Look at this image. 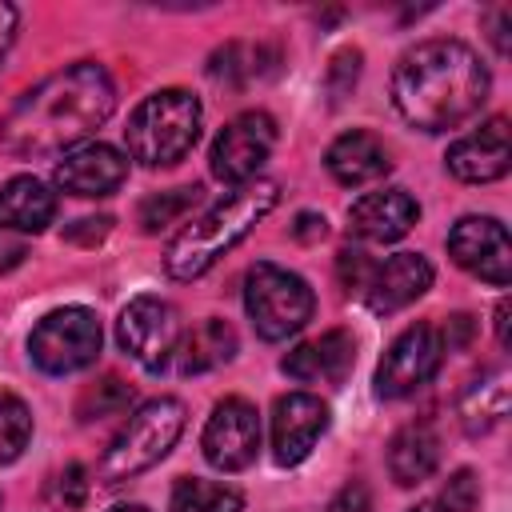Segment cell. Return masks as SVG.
I'll return each mask as SVG.
<instances>
[{
	"label": "cell",
	"instance_id": "cell-7",
	"mask_svg": "<svg viewBox=\"0 0 512 512\" xmlns=\"http://www.w3.org/2000/svg\"><path fill=\"white\" fill-rule=\"evenodd\" d=\"M100 344H104V332H100V320L92 308L84 304H68V308H56L48 312L32 336H28V356L40 372L48 376H68V372H80L88 364H96L100 356Z\"/></svg>",
	"mask_w": 512,
	"mask_h": 512
},
{
	"label": "cell",
	"instance_id": "cell-12",
	"mask_svg": "<svg viewBox=\"0 0 512 512\" xmlns=\"http://www.w3.org/2000/svg\"><path fill=\"white\" fill-rule=\"evenodd\" d=\"M448 256L480 276L484 284H496L504 288L512 280V244H508V232L496 216H464L452 224L448 232Z\"/></svg>",
	"mask_w": 512,
	"mask_h": 512
},
{
	"label": "cell",
	"instance_id": "cell-38",
	"mask_svg": "<svg viewBox=\"0 0 512 512\" xmlns=\"http://www.w3.org/2000/svg\"><path fill=\"white\" fill-rule=\"evenodd\" d=\"M16 20H20L16 8L0 0V60H4V52L12 48V40H16Z\"/></svg>",
	"mask_w": 512,
	"mask_h": 512
},
{
	"label": "cell",
	"instance_id": "cell-40",
	"mask_svg": "<svg viewBox=\"0 0 512 512\" xmlns=\"http://www.w3.org/2000/svg\"><path fill=\"white\" fill-rule=\"evenodd\" d=\"M408 512H452V508H448V504H444L440 496H428V500H420V504H412Z\"/></svg>",
	"mask_w": 512,
	"mask_h": 512
},
{
	"label": "cell",
	"instance_id": "cell-32",
	"mask_svg": "<svg viewBox=\"0 0 512 512\" xmlns=\"http://www.w3.org/2000/svg\"><path fill=\"white\" fill-rule=\"evenodd\" d=\"M108 228H112V216H84V220H76L64 236H68L72 244H100V240L108 236Z\"/></svg>",
	"mask_w": 512,
	"mask_h": 512
},
{
	"label": "cell",
	"instance_id": "cell-31",
	"mask_svg": "<svg viewBox=\"0 0 512 512\" xmlns=\"http://www.w3.org/2000/svg\"><path fill=\"white\" fill-rule=\"evenodd\" d=\"M324 512H372V496H368V488L364 484H344L336 496H332V504L324 508Z\"/></svg>",
	"mask_w": 512,
	"mask_h": 512
},
{
	"label": "cell",
	"instance_id": "cell-16",
	"mask_svg": "<svg viewBox=\"0 0 512 512\" xmlns=\"http://www.w3.org/2000/svg\"><path fill=\"white\" fill-rule=\"evenodd\" d=\"M352 364H356V340H352V332H344V328H328V332H320V336L296 344V348L280 360V368H284L296 384H332V388L348 380Z\"/></svg>",
	"mask_w": 512,
	"mask_h": 512
},
{
	"label": "cell",
	"instance_id": "cell-41",
	"mask_svg": "<svg viewBox=\"0 0 512 512\" xmlns=\"http://www.w3.org/2000/svg\"><path fill=\"white\" fill-rule=\"evenodd\" d=\"M108 512H148L144 504H116V508H108Z\"/></svg>",
	"mask_w": 512,
	"mask_h": 512
},
{
	"label": "cell",
	"instance_id": "cell-33",
	"mask_svg": "<svg viewBox=\"0 0 512 512\" xmlns=\"http://www.w3.org/2000/svg\"><path fill=\"white\" fill-rule=\"evenodd\" d=\"M88 472L80 468V464H68L64 472H60V500L68 504V508H80L84 504V496H88V480H84Z\"/></svg>",
	"mask_w": 512,
	"mask_h": 512
},
{
	"label": "cell",
	"instance_id": "cell-30",
	"mask_svg": "<svg viewBox=\"0 0 512 512\" xmlns=\"http://www.w3.org/2000/svg\"><path fill=\"white\" fill-rule=\"evenodd\" d=\"M356 76H360V52H356V48L336 52V56H332V68H328V92H332V104H340V100L352 92Z\"/></svg>",
	"mask_w": 512,
	"mask_h": 512
},
{
	"label": "cell",
	"instance_id": "cell-2",
	"mask_svg": "<svg viewBox=\"0 0 512 512\" xmlns=\"http://www.w3.org/2000/svg\"><path fill=\"white\" fill-rule=\"evenodd\" d=\"M488 68L464 40H424L396 60L392 104L420 132H448L472 120L488 100Z\"/></svg>",
	"mask_w": 512,
	"mask_h": 512
},
{
	"label": "cell",
	"instance_id": "cell-19",
	"mask_svg": "<svg viewBox=\"0 0 512 512\" xmlns=\"http://www.w3.org/2000/svg\"><path fill=\"white\" fill-rule=\"evenodd\" d=\"M324 164H328L332 180L344 184V188H364V184L380 180L392 168L384 140L372 136V132H364V128H352V132L336 136L332 148H328V156H324Z\"/></svg>",
	"mask_w": 512,
	"mask_h": 512
},
{
	"label": "cell",
	"instance_id": "cell-39",
	"mask_svg": "<svg viewBox=\"0 0 512 512\" xmlns=\"http://www.w3.org/2000/svg\"><path fill=\"white\" fill-rule=\"evenodd\" d=\"M508 300H500L496 304V340H500V348H508Z\"/></svg>",
	"mask_w": 512,
	"mask_h": 512
},
{
	"label": "cell",
	"instance_id": "cell-20",
	"mask_svg": "<svg viewBox=\"0 0 512 512\" xmlns=\"http://www.w3.org/2000/svg\"><path fill=\"white\" fill-rule=\"evenodd\" d=\"M56 216V192L36 176H12L0 184V228L44 232Z\"/></svg>",
	"mask_w": 512,
	"mask_h": 512
},
{
	"label": "cell",
	"instance_id": "cell-37",
	"mask_svg": "<svg viewBox=\"0 0 512 512\" xmlns=\"http://www.w3.org/2000/svg\"><path fill=\"white\" fill-rule=\"evenodd\" d=\"M24 260V240H16L8 228H0V276L12 272Z\"/></svg>",
	"mask_w": 512,
	"mask_h": 512
},
{
	"label": "cell",
	"instance_id": "cell-25",
	"mask_svg": "<svg viewBox=\"0 0 512 512\" xmlns=\"http://www.w3.org/2000/svg\"><path fill=\"white\" fill-rule=\"evenodd\" d=\"M196 200H200V184L168 188V192H156V196H148V200L140 204L136 220H140V228L152 236V232H160V228L176 224L184 212H192V204H196Z\"/></svg>",
	"mask_w": 512,
	"mask_h": 512
},
{
	"label": "cell",
	"instance_id": "cell-23",
	"mask_svg": "<svg viewBox=\"0 0 512 512\" xmlns=\"http://www.w3.org/2000/svg\"><path fill=\"white\" fill-rule=\"evenodd\" d=\"M504 416H508V372L492 368V372L476 376L464 388V396H460V424H464L468 436H484Z\"/></svg>",
	"mask_w": 512,
	"mask_h": 512
},
{
	"label": "cell",
	"instance_id": "cell-9",
	"mask_svg": "<svg viewBox=\"0 0 512 512\" xmlns=\"http://www.w3.org/2000/svg\"><path fill=\"white\" fill-rule=\"evenodd\" d=\"M180 316L168 300L160 296H136L124 304L120 320H116V340L120 348L148 372H160L180 344Z\"/></svg>",
	"mask_w": 512,
	"mask_h": 512
},
{
	"label": "cell",
	"instance_id": "cell-24",
	"mask_svg": "<svg viewBox=\"0 0 512 512\" xmlns=\"http://www.w3.org/2000/svg\"><path fill=\"white\" fill-rule=\"evenodd\" d=\"M240 508H244V496L232 484L200 480V476L180 480L172 488V504H168V512H240Z\"/></svg>",
	"mask_w": 512,
	"mask_h": 512
},
{
	"label": "cell",
	"instance_id": "cell-14",
	"mask_svg": "<svg viewBox=\"0 0 512 512\" xmlns=\"http://www.w3.org/2000/svg\"><path fill=\"white\" fill-rule=\"evenodd\" d=\"M512 168V136H508V116L484 120L476 132L460 136L448 148V172L464 184H492Z\"/></svg>",
	"mask_w": 512,
	"mask_h": 512
},
{
	"label": "cell",
	"instance_id": "cell-13",
	"mask_svg": "<svg viewBox=\"0 0 512 512\" xmlns=\"http://www.w3.org/2000/svg\"><path fill=\"white\" fill-rule=\"evenodd\" d=\"M328 428V404L312 392H288L272 408V456L276 464H300Z\"/></svg>",
	"mask_w": 512,
	"mask_h": 512
},
{
	"label": "cell",
	"instance_id": "cell-17",
	"mask_svg": "<svg viewBox=\"0 0 512 512\" xmlns=\"http://www.w3.org/2000/svg\"><path fill=\"white\" fill-rule=\"evenodd\" d=\"M432 288V264L420 252H396L384 264H376L364 300L376 316H392L400 308H408L412 300H420Z\"/></svg>",
	"mask_w": 512,
	"mask_h": 512
},
{
	"label": "cell",
	"instance_id": "cell-1",
	"mask_svg": "<svg viewBox=\"0 0 512 512\" xmlns=\"http://www.w3.org/2000/svg\"><path fill=\"white\" fill-rule=\"evenodd\" d=\"M116 108V84L100 64H72L28 88L0 120V148L12 156H56L80 148Z\"/></svg>",
	"mask_w": 512,
	"mask_h": 512
},
{
	"label": "cell",
	"instance_id": "cell-3",
	"mask_svg": "<svg viewBox=\"0 0 512 512\" xmlns=\"http://www.w3.org/2000/svg\"><path fill=\"white\" fill-rule=\"evenodd\" d=\"M280 204V184L276 180H252L240 184L232 196L212 204L200 220H192L164 252V268L172 280H196L204 276L224 252H232L272 208Z\"/></svg>",
	"mask_w": 512,
	"mask_h": 512
},
{
	"label": "cell",
	"instance_id": "cell-21",
	"mask_svg": "<svg viewBox=\"0 0 512 512\" xmlns=\"http://www.w3.org/2000/svg\"><path fill=\"white\" fill-rule=\"evenodd\" d=\"M236 356V328L228 320H200L192 332H180V344H176V368L184 376H200V372H212L220 364H228Z\"/></svg>",
	"mask_w": 512,
	"mask_h": 512
},
{
	"label": "cell",
	"instance_id": "cell-29",
	"mask_svg": "<svg viewBox=\"0 0 512 512\" xmlns=\"http://www.w3.org/2000/svg\"><path fill=\"white\" fill-rule=\"evenodd\" d=\"M436 496H440V500H444L452 512H472V508H476V500H480V484H476V472H468V468L452 472Z\"/></svg>",
	"mask_w": 512,
	"mask_h": 512
},
{
	"label": "cell",
	"instance_id": "cell-26",
	"mask_svg": "<svg viewBox=\"0 0 512 512\" xmlns=\"http://www.w3.org/2000/svg\"><path fill=\"white\" fill-rule=\"evenodd\" d=\"M132 404V384H124L120 376H100L96 384H88L76 400V416L88 420H104V416H120Z\"/></svg>",
	"mask_w": 512,
	"mask_h": 512
},
{
	"label": "cell",
	"instance_id": "cell-27",
	"mask_svg": "<svg viewBox=\"0 0 512 512\" xmlns=\"http://www.w3.org/2000/svg\"><path fill=\"white\" fill-rule=\"evenodd\" d=\"M28 436H32V412L28 404L0 388V464H12L24 448H28Z\"/></svg>",
	"mask_w": 512,
	"mask_h": 512
},
{
	"label": "cell",
	"instance_id": "cell-15",
	"mask_svg": "<svg viewBox=\"0 0 512 512\" xmlns=\"http://www.w3.org/2000/svg\"><path fill=\"white\" fill-rule=\"evenodd\" d=\"M52 180L72 192V196H112L124 180H128V160L112 148V144H80L72 152H64V160L52 168Z\"/></svg>",
	"mask_w": 512,
	"mask_h": 512
},
{
	"label": "cell",
	"instance_id": "cell-34",
	"mask_svg": "<svg viewBox=\"0 0 512 512\" xmlns=\"http://www.w3.org/2000/svg\"><path fill=\"white\" fill-rule=\"evenodd\" d=\"M436 332H440V340H444V352L464 348V344L472 340V316H468V312H456V316H448V324L436 328Z\"/></svg>",
	"mask_w": 512,
	"mask_h": 512
},
{
	"label": "cell",
	"instance_id": "cell-28",
	"mask_svg": "<svg viewBox=\"0 0 512 512\" xmlns=\"http://www.w3.org/2000/svg\"><path fill=\"white\" fill-rule=\"evenodd\" d=\"M372 272H376V264L368 260V252H360V248H340V256H336V276H340V284H344L348 296H364Z\"/></svg>",
	"mask_w": 512,
	"mask_h": 512
},
{
	"label": "cell",
	"instance_id": "cell-4",
	"mask_svg": "<svg viewBox=\"0 0 512 512\" xmlns=\"http://www.w3.org/2000/svg\"><path fill=\"white\" fill-rule=\"evenodd\" d=\"M200 136V100L184 88H160L144 96L124 128L128 156L144 168H168L192 152Z\"/></svg>",
	"mask_w": 512,
	"mask_h": 512
},
{
	"label": "cell",
	"instance_id": "cell-18",
	"mask_svg": "<svg viewBox=\"0 0 512 512\" xmlns=\"http://www.w3.org/2000/svg\"><path fill=\"white\" fill-rule=\"evenodd\" d=\"M416 220H420V204H416L404 188L368 192V196H360V200L348 208V228H352L360 240H372V244H392V240H400L404 232H412Z\"/></svg>",
	"mask_w": 512,
	"mask_h": 512
},
{
	"label": "cell",
	"instance_id": "cell-8",
	"mask_svg": "<svg viewBox=\"0 0 512 512\" xmlns=\"http://www.w3.org/2000/svg\"><path fill=\"white\" fill-rule=\"evenodd\" d=\"M276 136L280 132L268 112H240L212 140V152H208L212 176L224 184H236V188L260 180V168L268 164V156L276 148Z\"/></svg>",
	"mask_w": 512,
	"mask_h": 512
},
{
	"label": "cell",
	"instance_id": "cell-5",
	"mask_svg": "<svg viewBox=\"0 0 512 512\" xmlns=\"http://www.w3.org/2000/svg\"><path fill=\"white\" fill-rule=\"evenodd\" d=\"M184 432V404L176 396H156L148 404H140L128 424L112 436V444L104 448L100 464H96V480L100 484H124L140 472H148L152 464H160L172 444Z\"/></svg>",
	"mask_w": 512,
	"mask_h": 512
},
{
	"label": "cell",
	"instance_id": "cell-6",
	"mask_svg": "<svg viewBox=\"0 0 512 512\" xmlns=\"http://www.w3.org/2000/svg\"><path fill=\"white\" fill-rule=\"evenodd\" d=\"M244 308H248L256 336L288 340L312 320L316 296L304 276H296L280 264H252L244 276Z\"/></svg>",
	"mask_w": 512,
	"mask_h": 512
},
{
	"label": "cell",
	"instance_id": "cell-10",
	"mask_svg": "<svg viewBox=\"0 0 512 512\" xmlns=\"http://www.w3.org/2000/svg\"><path fill=\"white\" fill-rule=\"evenodd\" d=\"M444 364V340L432 324H408L376 364V396L400 400L424 388Z\"/></svg>",
	"mask_w": 512,
	"mask_h": 512
},
{
	"label": "cell",
	"instance_id": "cell-11",
	"mask_svg": "<svg viewBox=\"0 0 512 512\" xmlns=\"http://www.w3.org/2000/svg\"><path fill=\"white\" fill-rule=\"evenodd\" d=\"M204 460L220 472H244L260 452V416L244 396H224L200 436Z\"/></svg>",
	"mask_w": 512,
	"mask_h": 512
},
{
	"label": "cell",
	"instance_id": "cell-22",
	"mask_svg": "<svg viewBox=\"0 0 512 512\" xmlns=\"http://www.w3.org/2000/svg\"><path fill=\"white\" fill-rule=\"evenodd\" d=\"M440 464V436L432 432V424H408L392 436L388 444V472L400 488H412L420 480H428Z\"/></svg>",
	"mask_w": 512,
	"mask_h": 512
},
{
	"label": "cell",
	"instance_id": "cell-35",
	"mask_svg": "<svg viewBox=\"0 0 512 512\" xmlns=\"http://www.w3.org/2000/svg\"><path fill=\"white\" fill-rule=\"evenodd\" d=\"M324 232H328V224H324V216H320V212H300V216H296V224H292V236H296V240H304V244L320 240Z\"/></svg>",
	"mask_w": 512,
	"mask_h": 512
},
{
	"label": "cell",
	"instance_id": "cell-36",
	"mask_svg": "<svg viewBox=\"0 0 512 512\" xmlns=\"http://www.w3.org/2000/svg\"><path fill=\"white\" fill-rule=\"evenodd\" d=\"M488 24H492V44H496V52L500 56H508V24H512V8H492L488 12Z\"/></svg>",
	"mask_w": 512,
	"mask_h": 512
}]
</instances>
